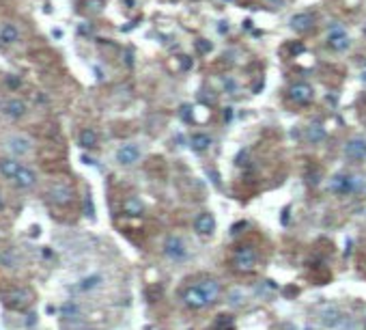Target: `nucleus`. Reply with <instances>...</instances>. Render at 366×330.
I'll return each instance as SVG.
<instances>
[{
  "label": "nucleus",
  "mask_w": 366,
  "mask_h": 330,
  "mask_svg": "<svg viewBox=\"0 0 366 330\" xmlns=\"http://www.w3.org/2000/svg\"><path fill=\"white\" fill-rule=\"evenodd\" d=\"M246 226H248V222H246V220H241V222L231 226V233H233V235H237V233H241V229H246Z\"/></svg>",
  "instance_id": "29"
},
{
  "label": "nucleus",
  "mask_w": 366,
  "mask_h": 330,
  "mask_svg": "<svg viewBox=\"0 0 366 330\" xmlns=\"http://www.w3.org/2000/svg\"><path fill=\"white\" fill-rule=\"evenodd\" d=\"M211 330H235V317L228 315V313H220L213 320Z\"/></svg>",
  "instance_id": "20"
},
{
  "label": "nucleus",
  "mask_w": 366,
  "mask_h": 330,
  "mask_svg": "<svg viewBox=\"0 0 366 330\" xmlns=\"http://www.w3.org/2000/svg\"><path fill=\"white\" fill-rule=\"evenodd\" d=\"M30 302H32V294H30L28 289H11V291H6V294L2 296V304H4V307L15 309V311L26 309Z\"/></svg>",
  "instance_id": "4"
},
{
  "label": "nucleus",
  "mask_w": 366,
  "mask_h": 330,
  "mask_svg": "<svg viewBox=\"0 0 366 330\" xmlns=\"http://www.w3.org/2000/svg\"><path fill=\"white\" fill-rule=\"evenodd\" d=\"M362 78H364V80H366V67H364V74H362Z\"/></svg>",
  "instance_id": "34"
},
{
  "label": "nucleus",
  "mask_w": 366,
  "mask_h": 330,
  "mask_svg": "<svg viewBox=\"0 0 366 330\" xmlns=\"http://www.w3.org/2000/svg\"><path fill=\"white\" fill-rule=\"evenodd\" d=\"M74 199V190L67 184H54L50 188V201L54 205H67Z\"/></svg>",
  "instance_id": "8"
},
{
  "label": "nucleus",
  "mask_w": 366,
  "mask_h": 330,
  "mask_svg": "<svg viewBox=\"0 0 366 330\" xmlns=\"http://www.w3.org/2000/svg\"><path fill=\"white\" fill-rule=\"evenodd\" d=\"M101 6H103L101 0H87V11L89 13H99Z\"/></svg>",
  "instance_id": "26"
},
{
  "label": "nucleus",
  "mask_w": 366,
  "mask_h": 330,
  "mask_svg": "<svg viewBox=\"0 0 366 330\" xmlns=\"http://www.w3.org/2000/svg\"><path fill=\"white\" fill-rule=\"evenodd\" d=\"M306 138H308L310 142H321L325 138V129L323 125H319V123H312V125L306 129Z\"/></svg>",
  "instance_id": "24"
},
{
  "label": "nucleus",
  "mask_w": 366,
  "mask_h": 330,
  "mask_svg": "<svg viewBox=\"0 0 366 330\" xmlns=\"http://www.w3.org/2000/svg\"><path fill=\"white\" fill-rule=\"evenodd\" d=\"M19 166H22V164H19L15 158H4V160H0V173H2L6 179H13V175L17 173Z\"/></svg>",
  "instance_id": "21"
},
{
  "label": "nucleus",
  "mask_w": 366,
  "mask_h": 330,
  "mask_svg": "<svg viewBox=\"0 0 366 330\" xmlns=\"http://www.w3.org/2000/svg\"><path fill=\"white\" fill-rule=\"evenodd\" d=\"M78 140H80V145L84 149H95L97 147V132H95V129H91V127H87V129H82V132H80Z\"/></svg>",
  "instance_id": "22"
},
{
  "label": "nucleus",
  "mask_w": 366,
  "mask_h": 330,
  "mask_svg": "<svg viewBox=\"0 0 366 330\" xmlns=\"http://www.w3.org/2000/svg\"><path fill=\"white\" fill-rule=\"evenodd\" d=\"M345 153H347L349 160H356V162L366 160V140L364 138H351L347 145H345Z\"/></svg>",
  "instance_id": "12"
},
{
  "label": "nucleus",
  "mask_w": 366,
  "mask_h": 330,
  "mask_svg": "<svg viewBox=\"0 0 366 330\" xmlns=\"http://www.w3.org/2000/svg\"><path fill=\"white\" fill-rule=\"evenodd\" d=\"M4 147H6V151H9L11 155L22 158V155L32 151V140L28 138V136H24V134H13V136H9V138L4 140Z\"/></svg>",
  "instance_id": "3"
},
{
  "label": "nucleus",
  "mask_w": 366,
  "mask_h": 330,
  "mask_svg": "<svg viewBox=\"0 0 366 330\" xmlns=\"http://www.w3.org/2000/svg\"><path fill=\"white\" fill-rule=\"evenodd\" d=\"M2 207H4V201H2V197H0V210H2Z\"/></svg>",
  "instance_id": "33"
},
{
  "label": "nucleus",
  "mask_w": 366,
  "mask_h": 330,
  "mask_svg": "<svg viewBox=\"0 0 366 330\" xmlns=\"http://www.w3.org/2000/svg\"><path fill=\"white\" fill-rule=\"evenodd\" d=\"M84 207H87V216L95 218V207H93V199H91V194H87V199H84Z\"/></svg>",
  "instance_id": "27"
},
{
  "label": "nucleus",
  "mask_w": 366,
  "mask_h": 330,
  "mask_svg": "<svg viewBox=\"0 0 366 330\" xmlns=\"http://www.w3.org/2000/svg\"><path fill=\"white\" fill-rule=\"evenodd\" d=\"M265 4L270 6V9H280V6L284 4V0H265Z\"/></svg>",
  "instance_id": "30"
},
{
  "label": "nucleus",
  "mask_w": 366,
  "mask_h": 330,
  "mask_svg": "<svg viewBox=\"0 0 366 330\" xmlns=\"http://www.w3.org/2000/svg\"><path fill=\"white\" fill-rule=\"evenodd\" d=\"M99 283H101V276L99 274H93V276L82 278L80 285H78V289H80V291H91V289H95Z\"/></svg>",
  "instance_id": "25"
},
{
  "label": "nucleus",
  "mask_w": 366,
  "mask_h": 330,
  "mask_svg": "<svg viewBox=\"0 0 366 330\" xmlns=\"http://www.w3.org/2000/svg\"><path fill=\"white\" fill-rule=\"evenodd\" d=\"M63 313H65V315L76 313V307H74V304H65V307H63Z\"/></svg>",
  "instance_id": "31"
},
{
  "label": "nucleus",
  "mask_w": 366,
  "mask_h": 330,
  "mask_svg": "<svg viewBox=\"0 0 366 330\" xmlns=\"http://www.w3.org/2000/svg\"><path fill=\"white\" fill-rule=\"evenodd\" d=\"M0 41H2L4 45L17 43L19 41V30L13 24H4L2 28H0Z\"/></svg>",
  "instance_id": "19"
},
{
  "label": "nucleus",
  "mask_w": 366,
  "mask_h": 330,
  "mask_svg": "<svg viewBox=\"0 0 366 330\" xmlns=\"http://www.w3.org/2000/svg\"><path fill=\"white\" fill-rule=\"evenodd\" d=\"M0 108H2V114H6L9 119H22V116L26 114V104L22 100H17V97L2 102Z\"/></svg>",
  "instance_id": "14"
},
{
  "label": "nucleus",
  "mask_w": 366,
  "mask_h": 330,
  "mask_svg": "<svg viewBox=\"0 0 366 330\" xmlns=\"http://www.w3.org/2000/svg\"><path fill=\"white\" fill-rule=\"evenodd\" d=\"M312 26H315V17L310 13H297V15L291 17V28L297 32H308Z\"/></svg>",
  "instance_id": "15"
},
{
  "label": "nucleus",
  "mask_w": 366,
  "mask_h": 330,
  "mask_svg": "<svg viewBox=\"0 0 366 330\" xmlns=\"http://www.w3.org/2000/svg\"><path fill=\"white\" fill-rule=\"evenodd\" d=\"M328 43H330V48H332V50H336V52H345V50H347L349 45H351V39H349L347 32H345L343 26H334V28L330 30Z\"/></svg>",
  "instance_id": "7"
},
{
  "label": "nucleus",
  "mask_w": 366,
  "mask_h": 330,
  "mask_svg": "<svg viewBox=\"0 0 366 330\" xmlns=\"http://www.w3.org/2000/svg\"><path fill=\"white\" fill-rule=\"evenodd\" d=\"M330 190L334 194H349L351 188H349V177L347 175H336V177H332L330 181Z\"/></svg>",
  "instance_id": "18"
},
{
  "label": "nucleus",
  "mask_w": 366,
  "mask_h": 330,
  "mask_svg": "<svg viewBox=\"0 0 366 330\" xmlns=\"http://www.w3.org/2000/svg\"><path fill=\"white\" fill-rule=\"evenodd\" d=\"M325 326H336L338 322H341V313H338V309L336 307H325L323 311H321V317H319Z\"/></svg>",
  "instance_id": "23"
},
{
  "label": "nucleus",
  "mask_w": 366,
  "mask_h": 330,
  "mask_svg": "<svg viewBox=\"0 0 366 330\" xmlns=\"http://www.w3.org/2000/svg\"><path fill=\"white\" fill-rule=\"evenodd\" d=\"M196 287H198L200 294L205 296L207 304H213L220 298V283L215 281V278H202V281L196 285Z\"/></svg>",
  "instance_id": "10"
},
{
  "label": "nucleus",
  "mask_w": 366,
  "mask_h": 330,
  "mask_svg": "<svg viewBox=\"0 0 366 330\" xmlns=\"http://www.w3.org/2000/svg\"><path fill=\"white\" fill-rule=\"evenodd\" d=\"M123 212H125L127 216H140V214L145 212V205H142V201L138 197H127L123 201Z\"/></svg>",
  "instance_id": "16"
},
{
  "label": "nucleus",
  "mask_w": 366,
  "mask_h": 330,
  "mask_svg": "<svg viewBox=\"0 0 366 330\" xmlns=\"http://www.w3.org/2000/svg\"><path fill=\"white\" fill-rule=\"evenodd\" d=\"M35 181H37V175H35V171H32V168H28V166H19L17 173L13 175V184H15L19 190H26V188L35 186Z\"/></svg>",
  "instance_id": "13"
},
{
  "label": "nucleus",
  "mask_w": 366,
  "mask_h": 330,
  "mask_svg": "<svg viewBox=\"0 0 366 330\" xmlns=\"http://www.w3.org/2000/svg\"><path fill=\"white\" fill-rule=\"evenodd\" d=\"M164 255L175 263L185 261L187 259V246H185V242H183L181 235H175L173 233V235H168L164 239Z\"/></svg>",
  "instance_id": "2"
},
{
  "label": "nucleus",
  "mask_w": 366,
  "mask_h": 330,
  "mask_svg": "<svg viewBox=\"0 0 366 330\" xmlns=\"http://www.w3.org/2000/svg\"><path fill=\"white\" fill-rule=\"evenodd\" d=\"M312 97H315L312 87H310V84H306V82H295L289 89V100L293 104H297V106H308V104L312 102Z\"/></svg>",
  "instance_id": "5"
},
{
  "label": "nucleus",
  "mask_w": 366,
  "mask_h": 330,
  "mask_svg": "<svg viewBox=\"0 0 366 330\" xmlns=\"http://www.w3.org/2000/svg\"><path fill=\"white\" fill-rule=\"evenodd\" d=\"M138 158H140V147L134 145V142H127V145H121L116 149V162L121 166H132L138 162Z\"/></svg>",
  "instance_id": "6"
},
{
  "label": "nucleus",
  "mask_w": 366,
  "mask_h": 330,
  "mask_svg": "<svg viewBox=\"0 0 366 330\" xmlns=\"http://www.w3.org/2000/svg\"><path fill=\"white\" fill-rule=\"evenodd\" d=\"M183 304L189 307V309H194V311H198V309L207 307V300H205V296L200 294V289L194 285V287H187L185 291H183Z\"/></svg>",
  "instance_id": "11"
},
{
  "label": "nucleus",
  "mask_w": 366,
  "mask_h": 330,
  "mask_svg": "<svg viewBox=\"0 0 366 330\" xmlns=\"http://www.w3.org/2000/svg\"><path fill=\"white\" fill-rule=\"evenodd\" d=\"M196 48H198V52H209L211 50V43L205 41V39H198V43H196Z\"/></svg>",
  "instance_id": "28"
},
{
  "label": "nucleus",
  "mask_w": 366,
  "mask_h": 330,
  "mask_svg": "<svg viewBox=\"0 0 366 330\" xmlns=\"http://www.w3.org/2000/svg\"><path fill=\"white\" fill-rule=\"evenodd\" d=\"M35 320H37V315H35V313H28V320H26V324H28V326H32V324H35Z\"/></svg>",
  "instance_id": "32"
},
{
  "label": "nucleus",
  "mask_w": 366,
  "mask_h": 330,
  "mask_svg": "<svg viewBox=\"0 0 366 330\" xmlns=\"http://www.w3.org/2000/svg\"><path fill=\"white\" fill-rule=\"evenodd\" d=\"M211 142H213L211 136L198 132V134H192V138H189V147H192L194 151H207V149L211 147Z\"/></svg>",
  "instance_id": "17"
},
{
  "label": "nucleus",
  "mask_w": 366,
  "mask_h": 330,
  "mask_svg": "<svg viewBox=\"0 0 366 330\" xmlns=\"http://www.w3.org/2000/svg\"><path fill=\"white\" fill-rule=\"evenodd\" d=\"M257 261H259L257 250H254V246H248V244L239 246L233 255V265H235V270H239V272H252L257 268Z\"/></svg>",
  "instance_id": "1"
},
{
  "label": "nucleus",
  "mask_w": 366,
  "mask_h": 330,
  "mask_svg": "<svg viewBox=\"0 0 366 330\" xmlns=\"http://www.w3.org/2000/svg\"><path fill=\"white\" fill-rule=\"evenodd\" d=\"M194 229L198 235H211L215 231V216L211 212H202L194 220Z\"/></svg>",
  "instance_id": "9"
}]
</instances>
